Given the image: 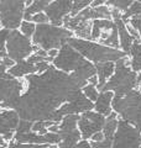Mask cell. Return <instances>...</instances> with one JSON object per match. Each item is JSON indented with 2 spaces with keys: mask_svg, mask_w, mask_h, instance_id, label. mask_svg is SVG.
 <instances>
[{
  "mask_svg": "<svg viewBox=\"0 0 141 148\" xmlns=\"http://www.w3.org/2000/svg\"><path fill=\"white\" fill-rule=\"evenodd\" d=\"M57 53H58V49H50V51H47V57L52 61L56 56H57Z\"/></svg>",
  "mask_w": 141,
  "mask_h": 148,
  "instance_id": "obj_36",
  "label": "cell"
},
{
  "mask_svg": "<svg viewBox=\"0 0 141 148\" xmlns=\"http://www.w3.org/2000/svg\"><path fill=\"white\" fill-rule=\"evenodd\" d=\"M128 57L130 58L131 69L135 73H140L141 72V37L134 42Z\"/></svg>",
  "mask_w": 141,
  "mask_h": 148,
  "instance_id": "obj_19",
  "label": "cell"
},
{
  "mask_svg": "<svg viewBox=\"0 0 141 148\" xmlns=\"http://www.w3.org/2000/svg\"><path fill=\"white\" fill-rule=\"evenodd\" d=\"M74 35L63 26H55L52 24H40L36 25V30L31 41L37 48L50 51L59 49L64 43H67L68 38Z\"/></svg>",
  "mask_w": 141,
  "mask_h": 148,
  "instance_id": "obj_5",
  "label": "cell"
},
{
  "mask_svg": "<svg viewBox=\"0 0 141 148\" xmlns=\"http://www.w3.org/2000/svg\"><path fill=\"white\" fill-rule=\"evenodd\" d=\"M17 30L20 31L24 36H26V37H29V38H31V37L34 36V34H35L36 25L34 24V22H31V21H25V20H22L21 25H20V27H19Z\"/></svg>",
  "mask_w": 141,
  "mask_h": 148,
  "instance_id": "obj_26",
  "label": "cell"
},
{
  "mask_svg": "<svg viewBox=\"0 0 141 148\" xmlns=\"http://www.w3.org/2000/svg\"><path fill=\"white\" fill-rule=\"evenodd\" d=\"M109 0H73L72 5V11H70V16L77 15L79 11L88 6H99V5H105Z\"/></svg>",
  "mask_w": 141,
  "mask_h": 148,
  "instance_id": "obj_22",
  "label": "cell"
},
{
  "mask_svg": "<svg viewBox=\"0 0 141 148\" xmlns=\"http://www.w3.org/2000/svg\"><path fill=\"white\" fill-rule=\"evenodd\" d=\"M78 119L79 115H66V116L61 120L58 123V133H64V132H70L78 128Z\"/></svg>",
  "mask_w": 141,
  "mask_h": 148,
  "instance_id": "obj_23",
  "label": "cell"
},
{
  "mask_svg": "<svg viewBox=\"0 0 141 148\" xmlns=\"http://www.w3.org/2000/svg\"><path fill=\"white\" fill-rule=\"evenodd\" d=\"M67 43L69 46H72L87 61H89L93 64L104 63V62H116L128 56L121 49L106 47V46L97 43L94 41L78 38V37H74V36L68 38Z\"/></svg>",
  "mask_w": 141,
  "mask_h": 148,
  "instance_id": "obj_4",
  "label": "cell"
},
{
  "mask_svg": "<svg viewBox=\"0 0 141 148\" xmlns=\"http://www.w3.org/2000/svg\"><path fill=\"white\" fill-rule=\"evenodd\" d=\"M52 66L64 73H72L74 78L84 85L88 84V79L95 75V66L87 61L83 56L74 49L72 46L64 43L58 49L57 56L52 59Z\"/></svg>",
  "mask_w": 141,
  "mask_h": 148,
  "instance_id": "obj_2",
  "label": "cell"
},
{
  "mask_svg": "<svg viewBox=\"0 0 141 148\" xmlns=\"http://www.w3.org/2000/svg\"><path fill=\"white\" fill-rule=\"evenodd\" d=\"M141 14V3L140 1H133L131 5L128 8L123 15H121V18L124 21H128L129 18H131L133 16H136V15H140Z\"/></svg>",
  "mask_w": 141,
  "mask_h": 148,
  "instance_id": "obj_25",
  "label": "cell"
},
{
  "mask_svg": "<svg viewBox=\"0 0 141 148\" xmlns=\"http://www.w3.org/2000/svg\"><path fill=\"white\" fill-rule=\"evenodd\" d=\"M113 21L115 22L116 29H118V35H119V49H121L124 53L129 54L134 42L139 38H135V37H133L129 34L128 29H126V22L121 17L113 18Z\"/></svg>",
  "mask_w": 141,
  "mask_h": 148,
  "instance_id": "obj_14",
  "label": "cell"
},
{
  "mask_svg": "<svg viewBox=\"0 0 141 148\" xmlns=\"http://www.w3.org/2000/svg\"><path fill=\"white\" fill-rule=\"evenodd\" d=\"M31 22H34L35 25H40V24H48V17L46 16L45 12H39V14H35L34 16L30 18Z\"/></svg>",
  "mask_w": 141,
  "mask_h": 148,
  "instance_id": "obj_31",
  "label": "cell"
},
{
  "mask_svg": "<svg viewBox=\"0 0 141 148\" xmlns=\"http://www.w3.org/2000/svg\"><path fill=\"white\" fill-rule=\"evenodd\" d=\"M31 131L35 133H40V135H45L48 131H47V127L45 126V121H35L32 122V127Z\"/></svg>",
  "mask_w": 141,
  "mask_h": 148,
  "instance_id": "obj_30",
  "label": "cell"
},
{
  "mask_svg": "<svg viewBox=\"0 0 141 148\" xmlns=\"http://www.w3.org/2000/svg\"><path fill=\"white\" fill-rule=\"evenodd\" d=\"M91 41L106 46V47L119 49V35H118L115 22L108 18L94 20L92 22Z\"/></svg>",
  "mask_w": 141,
  "mask_h": 148,
  "instance_id": "obj_10",
  "label": "cell"
},
{
  "mask_svg": "<svg viewBox=\"0 0 141 148\" xmlns=\"http://www.w3.org/2000/svg\"><path fill=\"white\" fill-rule=\"evenodd\" d=\"M31 127H32V122L27 121V120H21L17 123V127L15 130V133H27L31 132Z\"/></svg>",
  "mask_w": 141,
  "mask_h": 148,
  "instance_id": "obj_28",
  "label": "cell"
},
{
  "mask_svg": "<svg viewBox=\"0 0 141 148\" xmlns=\"http://www.w3.org/2000/svg\"><path fill=\"white\" fill-rule=\"evenodd\" d=\"M48 0H34L31 3V5L26 6L25 12H24V20L25 21H30V18L39 12H44L46 6L48 5Z\"/></svg>",
  "mask_w": 141,
  "mask_h": 148,
  "instance_id": "obj_21",
  "label": "cell"
},
{
  "mask_svg": "<svg viewBox=\"0 0 141 148\" xmlns=\"http://www.w3.org/2000/svg\"><path fill=\"white\" fill-rule=\"evenodd\" d=\"M114 98V92L113 91H99L97 100L94 101V111L98 114L103 115L104 117H108L113 112L111 101Z\"/></svg>",
  "mask_w": 141,
  "mask_h": 148,
  "instance_id": "obj_16",
  "label": "cell"
},
{
  "mask_svg": "<svg viewBox=\"0 0 141 148\" xmlns=\"http://www.w3.org/2000/svg\"><path fill=\"white\" fill-rule=\"evenodd\" d=\"M24 79L26 88L15 111L21 120L31 122L51 121L56 111L77 98L86 86L72 73L58 71L52 64L45 72L31 74Z\"/></svg>",
  "mask_w": 141,
  "mask_h": 148,
  "instance_id": "obj_1",
  "label": "cell"
},
{
  "mask_svg": "<svg viewBox=\"0 0 141 148\" xmlns=\"http://www.w3.org/2000/svg\"><path fill=\"white\" fill-rule=\"evenodd\" d=\"M20 117L15 110H0V136L15 133Z\"/></svg>",
  "mask_w": 141,
  "mask_h": 148,
  "instance_id": "obj_15",
  "label": "cell"
},
{
  "mask_svg": "<svg viewBox=\"0 0 141 148\" xmlns=\"http://www.w3.org/2000/svg\"><path fill=\"white\" fill-rule=\"evenodd\" d=\"M111 148H141V133L134 125L119 119Z\"/></svg>",
  "mask_w": 141,
  "mask_h": 148,
  "instance_id": "obj_11",
  "label": "cell"
},
{
  "mask_svg": "<svg viewBox=\"0 0 141 148\" xmlns=\"http://www.w3.org/2000/svg\"><path fill=\"white\" fill-rule=\"evenodd\" d=\"M27 0H0V27L17 30L24 20Z\"/></svg>",
  "mask_w": 141,
  "mask_h": 148,
  "instance_id": "obj_9",
  "label": "cell"
},
{
  "mask_svg": "<svg viewBox=\"0 0 141 148\" xmlns=\"http://www.w3.org/2000/svg\"><path fill=\"white\" fill-rule=\"evenodd\" d=\"M133 1L134 0H109L105 5H108L111 9H116V10H119L121 14H124L128 10V8L131 5Z\"/></svg>",
  "mask_w": 141,
  "mask_h": 148,
  "instance_id": "obj_24",
  "label": "cell"
},
{
  "mask_svg": "<svg viewBox=\"0 0 141 148\" xmlns=\"http://www.w3.org/2000/svg\"><path fill=\"white\" fill-rule=\"evenodd\" d=\"M88 84L98 85V77H97V74H95V75H93V77L89 78V79H88Z\"/></svg>",
  "mask_w": 141,
  "mask_h": 148,
  "instance_id": "obj_37",
  "label": "cell"
},
{
  "mask_svg": "<svg viewBox=\"0 0 141 148\" xmlns=\"http://www.w3.org/2000/svg\"><path fill=\"white\" fill-rule=\"evenodd\" d=\"M82 92L87 99H89L92 101V103H94V101L97 100L98 95H99V90L97 89V85H94V84H87L86 86H83Z\"/></svg>",
  "mask_w": 141,
  "mask_h": 148,
  "instance_id": "obj_27",
  "label": "cell"
},
{
  "mask_svg": "<svg viewBox=\"0 0 141 148\" xmlns=\"http://www.w3.org/2000/svg\"><path fill=\"white\" fill-rule=\"evenodd\" d=\"M95 66V72L98 77V85L97 89L102 90V88L105 85V83L110 79V77L114 73L115 69V62H104V63H98Z\"/></svg>",
  "mask_w": 141,
  "mask_h": 148,
  "instance_id": "obj_18",
  "label": "cell"
},
{
  "mask_svg": "<svg viewBox=\"0 0 141 148\" xmlns=\"http://www.w3.org/2000/svg\"><path fill=\"white\" fill-rule=\"evenodd\" d=\"M74 148H92V143L89 140H83L82 138V140L76 145Z\"/></svg>",
  "mask_w": 141,
  "mask_h": 148,
  "instance_id": "obj_35",
  "label": "cell"
},
{
  "mask_svg": "<svg viewBox=\"0 0 141 148\" xmlns=\"http://www.w3.org/2000/svg\"><path fill=\"white\" fill-rule=\"evenodd\" d=\"M46 148H58V146H56V145H48Z\"/></svg>",
  "mask_w": 141,
  "mask_h": 148,
  "instance_id": "obj_40",
  "label": "cell"
},
{
  "mask_svg": "<svg viewBox=\"0 0 141 148\" xmlns=\"http://www.w3.org/2000/svg\"><path fill=\"white\" fill-rule=\"evenodd\" d=\"M89 140H91V142H102V141H104V133L102 131H99V132L94 133Z\"/></svg>",
  "mask_w": 141,
  "mask_h": 148,
  "instance_id": "obj_34",
  "label": "cell"
},
{
  "mask_svg": "<svg viewBox=\"0 0 141 148\" xmlns=\"http://www.w3.org/2000/svg\"><path fill=\"white\" fill-rule=\"evenodd\" d=\"M91 143H92V148H111L113 140L104 138V141L102 142H91Z\"/></svg>",
  "mask_w": 141,
  "mask_h": 148,
  "instance_id": "obj_33",
  "label": "cell"
},
{
  "mask_svg": "<svg viewBox=\"0 0 141 148\" xmlns=\"http://www.w3.org/2000/svg\"><path fill=\"white\" fill-rule=\"evenodd\" d=\"M136 128H138L139 130V131H140V133H141V122H139L138 125H136V126H135Z\"/></svg>",
  "mask_w": 141,
  "mask_h": 148,
  "instance_id": "obj_39",
  "label": "cell"
},
{
  "mask_svg": "<svg viewBox=\"0 0 141 148\" xmlns=\"http://www.w3.org/2000/svg\"><path fill=\"white\" fill-rule=\"evenodd\" d=\"M140 74H141V72H140Z\"/></svg>",
  "mask_w": 141,
  "mask_h": 148,
  "instance_id": "obj_42",
  "label": "cell"
},
{
  "mask_svg": "<svg viewBox=\"0 0 141 148\" xmlns=\"http://www.w3.org/2000/svg\"><path fill=\"white\" fill-rule=\"evenodd\" d=\"M6 71H8V69L4 67V66H1V64H0V75H3L4 73H6Z\"/></svg>",
  "mask_w": 141,
  "mask_h": 148,
  "instance_id": "obj_38",
  "label": "cell"
},
{
  "mask_svg": "<svg viewBox=\"0 0 141 148\" xmlns=\"http://www.w3.org/2000/svg\"><path fill=\"white\" fill-rule=\"evenodd\" d=\"M73 0H52L45 9V14L48 17L50 24L55 26H62L63 20L72 11Z\"/></svg>",
  "mask_w": 141,
  "mask_h": 148,
  "instance_id": "obj_13",
  "label": "cell"
},
{
  "mask_svg": "<svg viewBox=\"0 0 141 148\" xmlns=\"http://www.w3.org/2000/svg\"><path fill=\"white\" fill-rule=\"evenodd\" d=\"M25 88V79L14 78L8 72L0 75V110H15Z\"/></svg>",
  "mask_w": 141,
  "mask_h": 148,
  "instance_id": "obj_7",
  "label": "cell"
},
{
  "mask_svg": "<svg viewBox=\"0 0 141 148\" xmlns=\"http://www.w3.org/2000/svg\"><path fill=\"white\" fill-rule=\"evenodd\" d=\"M126 24H129L133 29L138 32L139 36L141 37V14L140 15H136V16H133L131 18H129L128 21H125Z\"/></svg>",
  "mask_w": 141,
  "mask_h": 148,
  "instance_id": "obj_29",
  "label": "cell"
},
{
  "mask_svg": "<svg viewBox=\"0 0 141 148\" xmlns=\"http://www.w3.org/2000/svg\"><path fill=\"white\" fill-rule=\"evenodd\" d=\"M111 108L119 119L136 126L141 122V88H136L124 96H114Z\"/></svg>",
  "mask_w": 141,
  "mask_h": 148,
  "instance_id": "obj_6",
  "label": "cell"
},
{
  "mask_svg": "<svg viewBox=\"0 0 141 148\" xmlns=\"http://www.w3.org/2000/svg\"><path fill=\"white\" fill-rule=\"evenodd\" d=\"M11 77L17 78V79H24L27 75H31V74H36L39 72L36 64H31L25 59V61L17 62L15 63L11 68H9L6 71Z\"/></svg>",
  "mask_w": 141,
  "mask_h": 148,
  "instance_id": "obj_17",
  "label": "cell"
},
{
  "mask_svg": "<svg viewBox=\"0 0 141 148\" xmlns=\"http://www.w3.org/2000/svg\"><path fill=\"white\" fill-rule=\"evenodd\" d=\"M105 125V117L95 112L94 110L87 111L79 115L78 119V131L81 132L83 140H89L94 133L103 131Z\"/></svg>",
  "mask_w": 141,
  "mask_h": 148,
  "instance_id": "obj_12",
  "label": "cell"
},
{
  "mask_svg": "<svg viewBox=\"0 0 141 148\" xmlns=\"http://www.w3.org/2000/svg\"><path fill=\"white\" fill-rule=\"evenodd\" d=\"M5 51L8 57L17 63L29 58L32 53L37 51V47L32 43L31 38L24 36L19 30H10L5 43Z\"/></svg>",
  "mask_w": 141,
  "mask_h": 148,
  "instance_id": "obj_8",
  "label": "cell"
},
{
  "mask_svg": "<svg viewBox=\"0 0 141 148\" xmlns=\"http://www.w3.org/2000/svg\"><path fill=\"white\" fill-rule=\"evenodd\" d=\"M9 34H10V30L0 27V52L5 51V43H6V40L9 37Z\"/></svg>",
  "mask_w": 141,
  "mask_h": 148,
  "instance_id": "obj_32",
  "label": "cell"
},
{
  "mask_svg": "<svg viewBox=\"0 0 141 148\" xmlns=\"http://www.w3.org/2000/svg\"><path fill=\"white\" fill-rule=\"evenodd\" d=\"M134 1H140L141 3V0H134Z\"/></svg>",
  "mask_w": 141,
  "mask_h": 148,
  "instance_id": "obj_41",
  "label": "cell"
},
{
  "mask_svg": "<svg viewBox=\"0 0 141 148\" xmlns=\"http://www.w3.org/2000/svg\"><path fill=\"white\" fill-rule=\"evenodd\" d=\"M118 123H119V116H118L116 112H113L109 115L108 117H105V125L103 127V133H104V138H108V140H113L116 128H118Z\"/></svg>",
  "mask_w": 141,
  "mask_h": 148,
  "instance_id": "obj_20",
  "label": "cell"
},
{
  "mask_svg": "<svg viewBox=\"0 0 141 148\" xmlns=\"http://www.w3.org/2000/svg\"><path fill=\"white\" fill-rule=\"evenodd\" d=\"M136 88H141V74L131 69L130 58L126 56L115 62L114 73L100 91H113L114 96H124Z\"/></svg>",
  "mask_w": 141,
  "mask_h": 148,
  "instance_id": "obj_3",
  "label": "cell"
}]
</instances>
